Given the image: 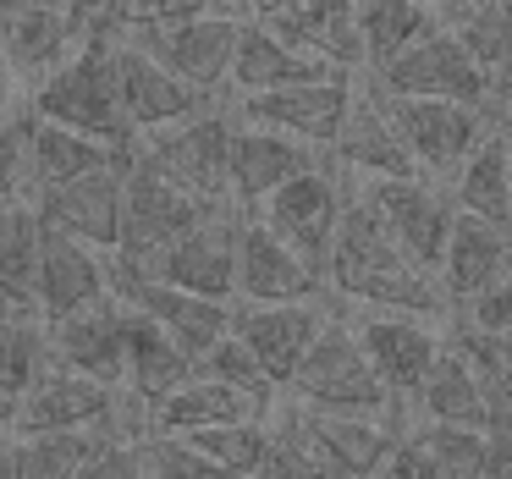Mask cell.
Returning a JSON list of instances; mask_svg holds the SVG:
<instances>
[{
  "mask_svg": "<svg viewBox=\"0 0 512 479\" xmlns=\"http://www.w3.org/2000/svg\"><path fill=\"white\" fill-rule=\"evenodd\" d=\"M320 276H325V292H336L347 303H364V309H397V314L446 320V298L435 287V276L424 265H413L391 243V232L364 204V193H342V210H336Z\"/></svg>",
  "mask_w": 512,
  "mask_h": 479,
  "instance_id": "6da1fadb",
  "label": "cell"
},
{
  "mask_svg": "<svg viewBox=\"0 0 512 479\" xmlns=\"http://www.w3.org/2000/svg\"><path fill=\"white\" fill-rule=\"evenodd\" d=\"M28 127H34V111H0V204L23 199L28 182Z\"/></svg>",
  "mask_w": 512,
  "mask_h": 479,
  "instance_id": "60d3db41",
  "label": "cell"
},
{
  "mask_svg": "<svg viewBox=\"0 0 512 479\" xmlns=\"http://www.w3.org/2000/svg\"><path fill=\"white\" fill-rule=\"evenodd\" d=\"M50 364V336L39 314H12L0 309V391L23 397Z\"/></svg>",
  "mask_w": 512,
  "mask_h": 479,
  "instance_id": "74e56055",
  "label": "cell"
},
{
  "mask_svg": "<svg viewBox=\"0 0 512 479\" xmlns=\"http://www.w3.org/2000/svg\"><path fill=\"white\" fill-rule=\"evenodd\" d=\"M111 298V265L100 248L83 237L61 232V226L39 221V254H34V314L39 320H61L72 309Z\"/></svg>",
  "mask_w": 512,
  "mask_h": 479,
  "instance_id": "4fadbf2b",
  "label": "cell"
},
{
  "mask_svg": "<svg viewBox=\"0 0 512 479\" xmlns=\"http://www.w3.org/2000/svg\"><path fill=\"white\" fill-rule=\"evenodd\" d=\"M287 386L298 402L331 408V413H375V419H386V413L397 408L391 391L380 386V375L369 369L353 325H342V320H320V331L309 336L303 358L292 364Z\"/></svg>",
  "mask_w": 512,
  "mask_h": 479,
  "instance_id": "277c9868",
  "label": "cell"
},
{
  "mask_svg": "<svg viewBox=\"0 0 512 479\" xmlns=\"http://www.w3.org/2000/svg\"><path fill=\"white\" fill-rule=\"evenodd\" d=\"M353 72H325V78H303V83H281V89H248L237 94V111L243 122L276 127V133H292L303 144L325 149L342 127L347 105H353Z\"/></svg>",
  "mask_w": 512,
  "mask_h": 479,
  "instance_id": "30bf717a",
  "label": "cell"
},
{
  "mask_svg": "<svg viewBox=\"0 0 512 479\" xmlns=\"http://www.w3.org/2000/svg\"><path fill=\"white\" fill-rule=\"evenodd\" d=\"M320 160V149L303 144V138L292 133H276V127H232V155H226V199L237 204V210H254L259 199H265L276 182H287L292 171L314 166Z\"/></svg>",
  "mask_w": 512,
  "mask_h": 479,
  "instance_id": "44dd1931",
  "label": "cell"
},
{
  "mask_svg": "<svg viewBox=\"0 0 512 479\" xmlns=\"http://www.w3.org/2000/svg\"><path fill=\"white\" fill-rule=\"evenodd\" d=\"M358 193H364V204L380 215L391 243H397L413 265H424L435 276L446 226H452V199H446L441 188H430L424 177H369Z\"/></svg>",
  "mask_w": 512,
  "mask_h": 479,
  "instance_id": "5bb4252c",
  "label": "cell"
},
{
  "mask_svg": "<svg viewBox=\"0 0 512 479\" xmlns=\"http://www.w3.org/2000/svg\"><path fill=\"white\" fill-rule=\"evenodd\" d=\"M122 166L127 160L100 166V171H83V177L56 182V188H39L28 204H34V215L45 226H61V232L94 243L100 254H111L116 226H122Z\"/></svg>",
  "mask_w": 512,
  "mask_h": 479,
  "instance_id": "ac0fdd59",
  "label": "cell"
},
{
  "mask_svg": "<svg viewBox=\"0 0 512 479\" xmlns=\"http://www.w3.org/2000/svg\"><path fill=\"white\" fill-rule=\"evenodd\" d=\"M408 402L424 413V419L485 424V386H479V375L463 364V353L446 347V336H441V353L430 358V369H424V380L413 386Z\"/></svg>",
  "mask_w": 512,
  "mask_h": 479,
  "instance_id": "d6a6232c",
  "label": "cell"
},
{
  "mask_svg": "<svg viewBox=\"0 0 512 479\" xmlns=\"http://www.w3.org/2000/svg\"><path fill=\"white\" fill-rule=\"evenodd\" d=\"M133 155V144H105L94 133H78V127H61L34 116L28 127V182H23V199H34L39 188H56V182H72L83 171H100L116 166V160Z\"/></svg>",
  "mask_w": 512,
  "mask_h": 479,
  "instance_id": "83f0119b",
  "label": "cell"
},
{
  "mask_svg": "<svg viewBox=\"0 0 512 479\" xmlns=\"http://www.w3.org/2000/svg\"><path fill=\"white\" fill-rule=\"evenodd\" d=\"M463 309L468 325H479V331H512V276H496L490 287H479L474 298L457 303Z\"/></svg>",
  "mask_w": 512,
  "mask_h": 479,
  "instance_id": "7bdbcfd3",
  "label": "cell"
},
{
  "mask_svg": "<svg viewBox=\"0 0 512 479\" xmlns=\"http://www.w3.org/2000/svg\"><path fill=\"white\" fill-rule=\"evenodd\" d=\"M237 28L243 12H193V17H171V23H138V28H111L116 39L149 50L166 72H177L182 83H193L199 94L226 89L232 72V50H237Z\"/></svg>",
  "mask_w": 512,
  "mask_h": 479,
  "instance_id": "8992f818",
  "label": "cell"
},
{
  "mask_svg": "<svg viewBox=\"0 0 512 479\" xmlns=\"http://www.w3.org/2000/svg\"><path fill=\"white\" fill-rule=\"evenodd\" d=\"M259 23L276 39H287L303 56H320L331 67L353 72L364 67V50H358V23H353V0H287L276 12H259Z\"/></svg>",
  "mask_w": 512,
  "mask_h": 479,
  "instance_id": "484cf974",
  "label": "cell"
},
{
  "mask_svg": "<svg viewBox=\"0 0 512 479\" xmlns=\"http://www.w3.org/2000/svg\"><path fill=\"white\" fill-rule=\"evenodd\" d=\"M111 292H116L122 303H133V309H144L155 325H166V331L177 336L182 347H188V358L199 353L210 336H221L226 320H232V303L204 298V292H188V287H171V281H160V276L111 270Z\"/></svg>",
  "mask_w": 512,
  "mask_h": 479,
  "instance_id": "603a6c76",
  "label": "cell"
},
{
  "mask_svg": "<svg viewBox=\"0 0 512 479\" xmlns=\"http://www.w3.org/2000/svg\"><path fill=\"white\" fill-rule=\"evenodd\" d=\"M375 100L386 105L391 127L402 133L419 171H441V177H452L485 127H507V116H490L485 105L441 100V94H375Z\"/></svg>",
  "mask_w": 512,
  "mask_h": 479,
  "instance_id": "ba28073f",
  "label": "cell"
},
{
  "mask_svg": "<svg viewBox=\"0 0 512 479\" xmlns=\"http://www.w3.org/2000/svg\"><path fill=\"white\" fill-rule=\"evenodd\" d=\"M468 6H485V0H435V17H457V12H468Z\"/></svg>",
  "mask_w": 512,
  "mask_h": 479,
  "instance_id": "f6af8a7d",
  "label": "cell"
},
{
  "mask_svg": "<svg viewBox=\"0 0 512 479\" xmlns=\"http://www.w3.org/2000/svg\"><path fill=\"white\" fill-rule=\"evenodd\" d=\"M133 155L149 160L160 177L188 188L193 199H226V155H232V122L221 111H193L171 127L133 138Z\"/></svg>",
  "mask_w": 512,
  "mask_h": 479,
  "instance_id": "9c48e42d",
  "label": "cell"
},
{
  "mask_svg": "<svg viewBox=\"0 0 512 479\" xmlns=\"http://www.w3.org/2000/svg\"><path fill=\"white\" fill-rule=\"evenodd\" d=\"M380 94H441V100H463V105H485L490 116H507V83H496L468 45L452 34L446 23L424 28L413 45H402L391 61L369 67Z\"/></svg>",
  "mask_w": 512,
  "mask_h": 479,
  "instance_id": "3957f363",
  "label": "cell"
},
{
  "mask_svg": "<svg viewBox=\"0 0 512 479\" xmlns=\"http://www.w3.org/2000/svg\"><path fill=\"white\" fill-rule=\"evenodd\" d=\"M457 39L468 45V56L490 72L496 83H507V0H485V6H468L457 17H441Z\"/></svg>",
  "mask_w": 512,
  "mask_h": 479,
  "instance_id": "ab89813d",
  "label": "cell"
},
{
  "mask_svg": "<svg viewBox=\"0 0 512 479\" xmlns=\"http://www.w3.org/2000/svg\"><path fill=\"white\" fill-rule=\"evenodd\" d=\"M353 23H358V50H364V67H380L391 61L402 45L435 28V6L424 0H353Z\"/></svg>",
  "mask_w": 512,
  "mask_h": 479,
  "instance_id": "e575fe53",
  "label": "cell"
},
{
  "mask_svg": "<svg viewBox=\"0 0 512 479\" xmlns=\"http://www.w3.org/2000/svg\"><path fill=\"white\" fill-rule=\"evenodd\" d=\"M292 430H298L303 452L314 457L320 474H336V479H369L386 468V452H391V424L375 419V413H331V408H287Z\"/></svg>",
  "mask_w": 512,
  "mask_h": 479,
  "instance_id": "8fae6325",
  "label": "cell"
},
{
  "mask_svg": "<svg viewBox=\"0 0 512 479\" xmlns=\"http://www.w3.org/2000/svg\"><path fill=\"white\" fill-rule=\"evenodd\" d=\"M397 435L430 463V479H479V463H485V430H479V424L424 419L419 413V419Z\"/></svg>",
  "mask_w": 512,
  "mask_h": 479,
  "instance_id": "d590c367",
  "label": "cell"
},
{
  "mask_svg": "<svg viewBox=\"0 0 512 479\" xmlns=\"http://www.w3.org/2000/svg\"><path fill=\"white\" fill-rule=\"evenodd\" d=\"M452 210H468L490 226H507L512 204H507V127H485L479 144L457 160L452 171Z\"/></svg>",
  "mask_w": 512,
  "mask_h": 479,
  "instance_id": "1f68e13d",
  "label": "cell"
},
{
  "mask_svg": "<svg viewBox=\"0 0 512 479\" xmlns=\"http://www.w3.org/2000/svg\"><path fill=\"white\" fill-rule=\"evenodd\" d=\"M193 375L221 380V386H232V391H243V397L265 402V408H270V397H276V386H270L265 369L254 364V353H248V347L232 336V325H226L221 336H210V342L193 353Z\"/></svg>",
  "mask_w": 512,
  "mask_h": 479,
  "instance_id": "f35d334b",
  "label": "cell"
},
{
  "mask_svg": "<svg viewBox=\"0 0 512 479\" xmlns=\"http://www.w3.org/2000/svg\"><path fill=\"white\" fill-rule=\"evenodd\" d=\"M353 336L364 347L369 369L380 375V386L391 391V402H408L430 358L441 353V320H424V314L369 309L364 320H353Z\"/></svg>",
  "mask_w": 512,
  "mask_h": 479,
  "instance_id": "2e32d148",
  "label": "cell"
},
{
  "mask_svg": "<svg viewBox=\"0 0 512 479\" xmlns=\"http://www.w3.org/2000/svg\"><path fill=\"white\" fill-rule=\"evenodd\" d=\"M12 408H17V397H6V391H0V430H12Z\"/></svg>",
  "mask_w": 512,
  "mask_h": 479,
  "instance_id": "c3c4849f",
  "label": "cell"
},
{
  "mask_svg": "<svg viewBox=\"0 0 512 479\" xmlns=\"http://www.w3.org/2000/svg\"><path fill=\"white\" fill-rule=\"evenodd\" d=\"M116 105H122V122L138 133H155V127H171L182 116L204 111L210 94H199L193 83H182L177 72H166L149 50L116 39Z\"/></svg>",
  "mask_w": 512,
  "mask_h": 479,
  "instance_id": "e0dca14e",
  "label": "cell"
},
{
  "mask_svg": "<svg viewBox=\"0 0 512 479\" xmlns=\"http://www.w3.org/2000/svg\"><path fill=\"white\" fill-rule=\"evenodd\" d=\"M34 254H39V215L28 199L0 204V303L34 314Z\"/></svg>",
  "mask_w": 512,
  "mask_h": 479,
  "instance_id": "836d02e7",
  "label": "cell"
},
{
  "mask_svg": "<svg viewBox=\"0 0 512 479\" xmlns=\"http://www.w3.org/2000/svg\"><path fill=\"white\" fill-rule=\"evenodd\" d=\"M226 6H243V12H276V6H287V0H226Z\"/></svg>",
  "mask_w": 512,
  "mask_h": 479,
  "instance_id": "bcb514c9",
  "label": "cell"
},
{
  "mask_svg": "<svg viewBox=\"0 0 512 479\" xmlns=\"http://www.w3.org/2000/svg\"><path fill=\"white\" fill-rule=\"evenodd\" d=\"M50 6H61V12H72L78 23H94V17L111 12V0H50Z\"/></svg>",
  "mask_w": 512,
  "mask_h": 479,
  "instance_id": "ee69618b",
  "label": "cell"
},
{
  "mask_svg": "<svg viewBox=\"0 0 512 479\" xmlns=\"http://www.w3.org/2000/svg\"><path fill=\"white\" fill-rule=\"evenodd\" d=\"M325 155H336L342 166H353L358 177H424L419 160L408 155V144H402V133L391 127L386 105H380L375 94H369V100L353 94L336 138L325 144Z\"/></svg>",
  "mask_w": 512,
  "mask_h": 479,
  "instance_id": "4316f807",
  "label": "cell"
},
{
  "mask_svg": "<svg viewBox=\"0 0 512 479\" xmlns=\"http://www.w3.org/2000/svg\"><path fill=\"white\" fill-rule=\"evenodd\" d=\"M237 221H243V210H237L232 199L210 204V210L193 226H182L166 248H155L133 276H160V281H171V287H188V292H204V298L232 303L237 298V276H232Z\"/></svg>",
  "mask_w": 512,
  "mask_h": 479,
  "instance_id": "52a82bcc",
  "label": "cell"
},
{
  "mask_svg": "<svg viewBox=\"0 0 512 479\" xmlns=\"http://www.w3.org/2000/svg\"><path fill=\"white\" fill-rule=\"evenodd\" d=\"M188 369H193L188 347H182L166 325L149 320L144 309L127 303V331H122V391H127V397L149 408V402L166 397Z\"/></svg>",
  "mask_w": 512,
  "mask_h": 479,
  "instance_id": "f1b7e54d",
  "label": "cell"
},
{
  "mask_svg": "<svg viewBox=\"0 0 512 479\" xmlns=\"http://www.w3.org/2000/svg\"><path fill=\"white\" fill-rule=\"evenodd\" d=\"M28 111L45 116V122L78 127V133H94L105 144H133V127L122 122V105H116V34L105 17L83 23L78 50H67L45 78H34Z\"/></svg>",
  "mask_w": 512,
  "mask_h": 479,
  "instance_id": "7a4b0ae2",
  "label": "cell"
},
{
  "mask_svg": "<svg viewBox=\"0 0 512 479\" xmlns=\"http://www.w3.org/2000/svg\"><path fill=\"white\" fill-rule=\"evenodd\" d=\"M320 298L309 303H243V309H232V336L254 353V364L265 369L270 386H287L292 364L303 358V347H309V336L320 331Z\"/></svg>",
  "mask_w": 512,
  "mask_h": 479,
  "instance_id": "ffe728a7",
  "label": "cell"
},
{
  "mask_svg": "<svg viewBox=\"0 0 512 479\" xmlns=\"http://www.w3.org/2000/svg\"><path fill=\"white\" fill-rule=\"evenodd\" d=\"M149 430H171V435H182V430H199V424H221V419H248V413H265V402H254V397H243V391H232V386H221V380H210V375H182L177 386L166 391V397H155L149 402Z\"/></svg>",
  "mask_w": 512,
  "mask_h": 479,
  "instance_id": "4dcf8cb0",
  "label": "cell"
},
{
  "mask_svg": "<svg viewBox=\"0 0 512 479\" xmlns=\"http://www.w3.org/2000/svg\"><path fill=\"white\" fill-rule=\"evenodd\" d=\"M325 72H342V67H331V61H320V56H303V50H292L287 39L270 34L259 17H243L226 83H232L237 94H248V89H281V83L325 78Z\"/></svg>",
  "mask_w": 512,
  "mask_h": 479,
  "instance_id": "f546056e",
  "label": "cell"
},
{
  "mask_svg": "<svg viewBox=\"0 0 512 479\" xmlns=\"http://www.w3.org/2000/svg\"><path fill=\"white\" fill-rule=\"evenodd\" d=\"M122 402V386L111 380H94V375H78V369L56 364L50 358L45 375L17 397L12 408V435L23 430H61V424H94Z\"/></svg>",
  "mask_w": 512,
  "mask_h": 479,
  "instance_id": "d6986e66",
  "label": "cell"
},
{
  "mask_svg": "<svg viewBox=\"0 0 512 479\" xmlns=\"http://www.w3.org/2000/svg\"><path fill=\"white\" fill-rule=\"evenodd\" d=\"M342 193H347L342 182H336L331 171L314 160V166L292 171L287 182H276V188H270L248 215H254V221H265L281 243H292L314 270H320L325 243H331V226H336V210H342Z\"/></svg>",
  "mask_w": 512,
  "mask_h": 479,
  "instance_id": "7c38bea8",
  "label": "cell"
},
{
  "mask_svg": "<svg viewBox=\"0 0 512 479\" xmlns=\"http://www.w3.org/2000/svg\"><path fill=\"white\" fill-rule=\"evenodd\" d=\"M237 298L243 303H309L325 298V276L298 254L292 243H281L265 221L243 215L237 221Z\"/></svg>",
  "mask_w": 512,
  "mask_h": 479,
  "instance_id": "9a60e30c",
  "label": "cell"
},
{
  "mask_svg": "<svg viewBox=\"0 0 512 479\" xmlns=\"http://www.w3.org/2000/svg\"><path fill=\"white\" fill-rule=\"evenodd\" d=\"M182 441L215 468V474H259L270 446V424L259 413L248 419H221V424H199V430H182Z\"/></svg>",
  "mask_w": 512,
  "mask_h": 479,
  "instance_id": "8d00e7d4",
  "label": "cell"
},
{
  "mask_svg": "<svg viewBox=\"0 0 512 479\" xmlns=\"http://www.w3.org/2000/svg\"><path fill=\"white\" fill-rule=\"evenodd\" d=\"M424 6H435V0H424Z\"/></svg>",
  "mask_w": 512,
  "mask_h": 479,
  "instance_id": "681fc988",
  "label": "cell"
},
{
  "mask_svg": "<svg viewBox=\"0 0 512 479\" xmlns=\"http://www.w3.org/2000/svg\"><path fill=\"white\" fill-rule=\"evenodd\" d=\"M496 276H507V226H490L468 210H452L441 259H435V287H441L446 309L474 298V292L490 287Z\"/></svg>",
  "mask_w": 512,
  "mask_h": 479,
  "instance_id": "d4e9b609",
  "label": "cell"
},
{
  "mask_svg": "<svg viewBox=\"0 0 512 479\" xmlns=\"http://www.w3.org/2000/svg\"><path fill=\"white\" fill-rule=\"evenodd\" d=\"M210 204H221V199H193L188 188L160 177L149 160L127 155V166H122V226H116L111 270H138L155 248H166L182 226L199 221Z\"/></svg>",
  "mask_w": 512,
  "mask_h": 479,
  "instance_id": "5b68a950",
  "label": "cell"
},
{
  "mask_svg": "<svg viewBox=\"0 0 512 479\" xmlns=\"http://www.w3.org/2000/svg\"><path fill=\"white\" fill-rule=\"evenodd\" d=\"M0 479H12V430H0Z\"/></svg>",
  "mask_w": 512,
  "mask_h": 479,
  "instance_id": "7dc6e473",
  "label": "cell"
},
{
  "mask_svg": "<svg viewBox=\"0 0 512 479\" xmlns=\"http://www.w3.org/2000/svg\"><path fill=\"white\" fill-rule=\"evenodd\" d=\"M210 6H226V0H111L105 23H111V28L171 23V17H193V12H210Z\"/></svg>",
  "mask_w": 512,
  "mask_h": 479,
  "instance_id": "b9f144b4",
  "label": "cell"
},
{
  "mask_svg": "<svg viewBox=\"0 0 512 479\" xmlns=\"http://www.w3.org/2000/svg\"><path fill=\"white\" fill-rule=\"evenodd\" d=\"M122 331H127V303L116 298H100L89 309H72L61 320H45V336H50V358L78 375H94V380H111L122 386Z\"/></svg>",
  "mask_w": 512,
  "mask_h": 479,
  "instance_id": "7402d4cb",
  "label": "cell"
},
{
  "mask_svg": "<svg viewBox=\"0 0 512 479\" xmlns=\"http://www.w3.org/2000/svg\"><path fill=\"white\" fill-rule=\"evenodd\" d=\"M83 39V23L50 0H6L0 6V50L12 78H45L61 56Z\"/></svg>",
  "mask_w": 512,
  "mask_h": 479,
  "instance_id": "cb8c5ba5",
  "label": "cell"
}]
</instances>
